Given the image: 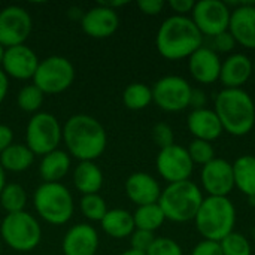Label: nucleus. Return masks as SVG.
Segmentation results:
<instances>
[{
    "label": "nucleus",
    "instance_id": "obj_36",
    "mask_svg": "<svg viewBox=\"0 0 255 255\" xmlns=\"http://www.w3.org/2000/svg\"><path fill=\"white\" fill-rule=\"evenodd\" d=\"M152 139L160 149L167 148L175 143L173 128L166 123H157L152 128Z\"/></svg>",
    "mask_w": 255,
    "mask_h": 255
},
{
    "label": "nucleus",
    "instance_id": "obj_20",
    "mask_svg": "<svg viewBox=\"0 0 255 255\" xmlns=\"http://www.w3.org/2000/svg\"><path fill=\"white\" fill-rule=\"evenodd\" d=\"M64 255H96L99 250V235L90 224H76L63 238Z\"/></svg>",
    "mask_w": 255,
    "mask_h": 255
},
{
    "label": "nucleus",
    "instance_id": "obj_31",
    "mask_svg": "<svg viewBox=\"0 0 255 255\" xmlns=\"http://www.w3.org/2000/svg\"><path fill=\"white\" fill-rule=\"evenodd\" d=\"M43 97L45 94L34 85V84H28L24 85L16 96V105L21 111L28 112V114H37L39 109L43 105Z\"/></svg>",
    "mask_w": 255,
    "mask_h": 255
},
{
    "label": "nucleus",
    "instance_id": "obj_38",
    "mask_svg": "<svg viewBox=\"0 0 255 255\" xmlns=\"http://www.w3.org/2000/svg\"><path fill=\"white\" fill-rule=\"evenodd\" d=\"M236 40L233 39V36L230 34V31H224V33H220L218 36L212 37V49L217 52V54H227V52H232L233 48L236 46Z\"/></svg>",
    "mask_w": 255,
    "mask_h": 255
},
{
    "label": "nucleus",
    "instance_id": "obj_2",
    "mask_svg": "<svg viewBox=\"0 0 255 255\" xmlns=\"http://www.w3.org/2000/svg\"><path fill=\"white\" fill-rule=\"evenodd\" d=\"M158 54L170 61L190 58L203 46V34L190 16L172 15L158 27L155 36Z\"/></svg>",
    "mask_w": 255,
    "mask_h": 255
},
{
    "label": "nucleus",
    "instance_id": "obj_13",
    "mask_svg": "<svg viewBox=\"0 0 255 255\" xmlns=\"http://www.w3.org/2000/svg\"><path fill=\"white\" fill-rule=\"evenodd\" d=\"M33 21L27 9L18 4L0 10V45L4 48L24 45L31 33Z\"/></svg>",
    "mask_w": 255,
    "mask_h": 255
},
{
    "label": "nucleus",
    "instance_id": "obj_22",
    "mask_svg": "<svg viewBox=\"0 0 255 255\" xmlns=\"http://www.w3.org/2000/svg\"><path fill=\"white\" fill-rule=\"evenodd\" d=\"M251 76L253 60L242 52L232 54L221 63L220 82L224 88H242Z\"/></svg>",
    "mask_w": 255,
    "mask_h": 255
},
{
    "label": "nucleus",
    "instance_id": "obj_40",
    "mask_svg": "<svg viewBox=\"0 0 255 255\" xmlns=\"http://www.w3.org/2000/svg\"><path fill=\"white\" fill-rule=\"evenodd\" d=\"M166 3L163 0H139L137 1V7L142 13L145 15H158L163 9H164Z\"/></svg>",
    "mask_w": 255,
    "mask_h": 255
},
{
    "label": "nucleus",
    "instance_id": "obj_25",
    "mask_svg": "<svg viewBox=\"0 0 255 255\" xmlns=\"http://www.w3.org/2000/svg\"><path fill=\"white\" fill-rule=\"evenodd\" d=\"M102 230L114 239L130 238L134 232L133 214L126 209H109L100 221Z\"/></svg>",
    "mask_w": 255,
    "mask_h": 255
},
{
    "label": "nucleus",
    "instance_id": "obj_37",
    "mask_svg": "<svg viewBox=\"0 0 255 255\" xmlns=\"http://www.w3.org/2000/svg\"><path fill=\"white\" fill-rule=\"evenodd\" d=\"M154 241H155L154 233L152 232H146V230H137V229H134V232L130 236L131 250L139 251V253H143V254L148 253V250L151 248V245L154 244Z\"/></svg>",
    "mask_w": 255,
    "mask_h": 255
},
{
    "label": "nucleus",
    "instance_id": "obj_17",
    "mask_svg": "<svg viewBox=\"0 0 255 255\" xmlns=\"http://www.w3.org/2000/svg\"><path fill=\"white\" fill-rule=\"evenodd\" d=\"M81 27L90 37L106 39L118 30L120 16L115 9H111L103 3H99L97 6L84 12Z\"/></svg>",
    "mask_w": 255,
    "mask_h": 255
},
{
    "label": "nucleus",
    "instance_id": "obj_16",
    "mask_svg": "<svg viewBox=\"0 0 255 255\" xmlns=\"http://www.w3.org/2000/svg\"><path fill=\"white\" fill-rule=\"evenodd\" d=\"M39 58L36 52L24 45H16L6 48L3 63H1V70L6 73L7 78H13L18 81H25V79H33L37 66H39Z\"/></svg>",
    "mask_w": 255,
    "mask_h": 255
},
{
    "label": "nucleus",
    "instance_id": "obj_41",
    "mask_svg": "<svg viewBox=\"0 0 255 255\" xmlns=\"http://www.w3.org/2000/svg\"><path fill=\"white\" fill-rule=\"evenodd\" d=\"M194 4L196 1L193 0H170L167 3V6L175 12L173 15H181V16H188V13L191 15Z\"/></svg>",
    "mask_w": 255,
    "mask_h": 255
},
{
    "label": "nucleus",
    "instance_id": "obj_48",
    "mask_svg": "<svg viewBox=\"0 0 255 255\" xmlns=\"http://www.w3.org/2000/svg\"><path fill=\"white\" fill-rule=\"evenodd\" d=\"M253 76H254L255 79V58L253 60Z\"/></svg>",
    "mask_w": 255,
    "mask_h": 255
},
{
    "label": "nucleus",
    "instance_id": "obj_34",
    "mask_svg": "<svg viewBox=\"0 0 255 255\" xmlns=\"http://www.w3.org/2000/svg\"><path fill=\"white\" fill-rule=\"evenodd\" d=\"M188 154H190V158L194 164H199V166H205L208 163H211L214 158H215V149L212 146L211 142H206V140H199V139H193L187 148Z\"/></svg>",
    "mask_w": 255,
    "mask_h": 255
},
{
    "label": "nucleus",
    "instance_id": "obj_47",
    "mask_svg": "<svg viewBox=\"0 0 255 255\" xmlns=\"http://www.w3.org/2000/svg\"><path fill=\"white\" fill-rule=\"evenodd\" d=\"M4 51L6 48L3 45H0V69H1V63H3V57H4Z\"/></svg>",
    "mask_w": 255,
    "mask_h": 255
},
{
    "label": "nucleus",
    "instance_id": "obj_23",
    "mask_svg": "<svg viewBox=\"0 0 255 255\" xmlns=\"http://www.w3.org/2000/svg\"><path fill=\"white\" fill-rule=\"evenodd\" d=\"M73 185L82 194H99L103 187V172L94 161H79L73 170Z\"/></svg>",
    "mask_w": 255,
    "mask_h": 255
},
{
    "label": "nucleus",
    "instance_id": "obj_30",
    "mask_svg": "<svg viewBox=\"0 0 255 255\" xmlns=\"http://www.w3.org/2000/svg\"><path fill=\"white\" fill-rule=\"evenodd\" d=\"M0 205L7 214L22 212L27 205L25 190L19 184H6L0 193Z\"/></svg>",
    "mask_w": 255,
    "mask_h": 255
},
{
    "label": "nucleus",
    "instance_id": "obj_42",
    "mask_svg": "<svg viewBox=\"0 0 255 255\" xmlns=\"http://www.w3.org/2000/svg\"><path fill=\"white\" fill-rule=\"evenodd\" d=\"M13 143V131L9 126L0 124V154Z\"/></svg>",
    "mask_w": 255,
    "mask_h": 255
},
{
    "label": "nucleus",
    "instance_id": "obj_39",
    "mask_svg": "<svg viewBox=\"0 0 255 255\" xmlns=\"http://www.w3.org/2000/svg\"><path fill=\"white\" fill-rule=\"evenodd\" d=\"M191 255H223V251H221V245L220 242H214V241H202L199 242L193 251H191Z\"/></svg>",
    "mask_w": 255,
    "mask_h": 255
},
{
    "label": "nucleus",
    "instance_id": "obj_28",
    "mask_svg": "<svg viewBox=\"0 0 255 255\" xmlns=\"http://www.w3.org/2000/svg\"><path fill=\"white\" fill-rule=\"evenodd\" d=\"M133 221L137 230H146L154 233L164 224L166 217L161 208L158 206V203H152V205L137 206L136 211L133 212Z\"/></svg>",
    "mask_w": 255,
    "mask_h": 255
},
{
    "label": "nucleus",
    "instance_id": "obj_8",
    "mask_svg": "<svg viewBox=\"0 0 255 255\" xmlns=\"http://www.w3.org/2000/svg\"><path fill=\"white\" fill-rule=\"evenodd\" d=\"M63 140V127L49 112L34 114L25 128V145L34 155H46L58 149Z\"/></svg>",
    "mask_w": 255,
    "mask_h": 255
},
{
    "label": "nucleus",
    "instance_id": "obj_43",
    "mask_svg": "<svg viewBox=\"0 0 255 255\" xmlns=\"http://www.w3.org/2000/svg\"><path fill=\"white\" fill-rule=\"evenodd\" d=\"M206 93L200 88H193L191 99H190V108L193 109H202L206 108Z\"/></svg>",
    "mask_w": 255,
    "mask_h": 255
},
{
    "label": "nucleus",
    "instance_id": "obj_21",
    "mask_svg": "<svg viewBox=\"0 0 255 255\" xmlns=\"http://www.w3.org/2000/svg\"><path fill=\"white\" fill-rule=\"evenodd\" d=\"M187 127L194 139L211 143L224 133L215 111L209 108L193 109L187 117Z\"/></svg>",
    "mask_w": 255,
    "mask_h": 255
},
{
    "label": "nucleus",
    "instance_id": "obj_1",
    "mask_svg": "<svg viewBox=\"0 0 255 255\" xmlns=\"http://www.w3.org/2000/svg\"><path fill=\"white\" fill-rule=\"evenodd\" d=\"M63 142L69 155L79 161H94L105 152L108 134L99 120L87 114H76L63 126Z\"/></svg>",
    "mask_w": 255,
    "mask_h": 255
},
{
    "label": "nucleus",
    "instance_id": "obj_3",
    "mask_svg": "<svg viewBox=\"0 0 255 255\" xmlns=\"http://www.w3.org/2000/svg\"><path fill=\"white\" fill-rule=\"evenodd\" d=\"M214 111L223 130L241 137L255 127V103L244 88H223L214 100Z\"/></svg>",
    "mask_w": 255,
    "mask_h": 255
},
{
    "label": "nucleus",
    "instance_id": "obj_46",
    "mask_svg": "<svg viewBox=\"0 0 255 255\" xmlns=\"http://www.w3.org/2000/svg\"><path fill=\"white\" fill-rule=\"evenodd\" d=\"M120 255H146V254H143V253H139V251H134V250H127V251H124V253H121Z\"/></svg>",
    "mask_w": 255,
    "mask_h": 255
},
{
    "label": "nucleus",
    "instance_id": "obj_26",
    "mask_svg": "<svg viewBox=\"0 0 255 255\" xmlns=\"http://www.w3.org/2000/svg\"><path fill=\"white\" fill-rule=\"evenodd\" d=\"M232 166L235 188H238L248 199L255 197V155H241Z\"/></svg>",
    "mask_w": 255,
    "mask_h": 255
},
{
    "label": "nucleus",
    "instance_id": "obj_10",
    "mask_svg": "<svg viewBox=\"0 0 255 255\" xmlns=\"http://www.w3.org/2000/svg\"><path fill=\"white\" fill-rule=\"evenodd\" d=\"M152 90V102L164 112H181L190 108L193 87L178 75H167L160 78Z\"/></svg>",
    "mask_w": 255,
    "mask_h": 255
},
{
    "label": "nucleus",
    "instance_id": "obj_19",
    "mask_svg": "<svg viewBox=\"0 0 255 255\" xmlns=\"http://www.w3.org/2000/svg\"><path fill=\"white\" fill-rule=\"evenodd\" d=\"M124 190L127 197L136 206H145L158 203L161 196V187L158 181L145 172H134L131 173L124 184Z\"/></svg>",
    "mask_w": 255,
    "mask_h": 255
},
{
    "label": "nucleus",
    "instance_id": "obj_29",
    "mask_svg": "<svg viewBox=\"0 0 255 255\" xmlns=\"http://www.w3.org/2000/svg\"><path fill=\"white\" fill-rule=\"evenodd\" d=\"M123 103L130 111H142L152 103V90L142 82H133L123 91Z\"/></svg>",
    "mask_w": 255,
    "mask_h": 255
},
{
    "label": "nucleus",
    "instance_id": "obj_44",
    "mask_svg": "<svg viewBox=\"0 0 255 255\" xmlns=\"http://www.w3.org/2000/svg\"><path fill=\"white\" fill-rule=\"evenodd\" d=\"M7 90H9V78H7L6 73L0 69V103H3V100L6 99Z\"/></svg>",
    "mask_w": 255,
    "mask_h": 255
},
{
    "label": "nucleus",
    "instance_id": "obj_49",
    "mask_svg": "<svg viewBox=\"0 0 255 255\" xmlns=\"http://www.w3.org/2000/svg\"><path fill=\"white\" fill-rule=\"evenodd\" d=\"M0 254H1V247H0Z\"/></svg>",
    "mask_w": 255,
    "mask_h": 255
},
{
    "label": "nucleus",
    "instance_id": "obj_6",
    "mask_svg": "<svg viewBox=\"0 0 255 255\" xmlns=\"http://www.w3.org/2000/svg\"><path fill=\"white\" fill-rule=\"evenodd\" d=\"M33 205L37 215L52 226L69 223L75 211L72 193L61 182L40 184L33 194Z\"/></svg>",
    "mask_w": 255,
    "mask_h": 255
},
{
    "label": "nucleus",
    "instance_id": "obj_14",
    "mask_svg": "<svg viewBox=\"0 0 255 255\" xmlns=\"http://www.w3.org/2000/svg\"><path fill=\"white\" fill-rule=\"evenodd\" d=\"M200 182L203 191L212 197H229L235 188L233 166L224 158H214L205 164L200 172Z\"/></svg>",
    "mask_w": 255,
    "mask_h": 255
},
{
    "label": "nucleus",
    "instance_id": "obj_4",
    "mask_svg": "<svg viewBox=\"0 0 255 255\" xmlns=\"http://www.w3.org/2000/svg\"><path fill=\"white\" fill-rule=\"evenodd\" d=\"M194 223L197 232L205 241L221 242L226 236L235 232L236 208L229 197L208 196L203 199Z\"/></svg>",
    "mask_w": 255,
    "mask_h": 255
},
{
    "label": "nucleus",
    "instance_id": "obj_9",
    "mask_svg": "<svg viewBox=\"0 0 255 255\" xmlns=\"http://www.w3.org/2000/svg\"><path fill=\"white\" fill-rule=\"evenodd\" d=\"M75 81V67L70 60L61 55H51L39 61L33 84L43 94H60Z\"/></svg>",
    "mask_w": 255,
    "mask_h": 255
},
{
    "label": "nucleus",
    "instance_id": "obj_32",
    "mask_svg": "<svg viewBox=\"0 0 255 255\" xmlns=\"http://www.w3.org/2000/svg\"><path fill=\"white\" fill-rule=\"evenodd\" d=\"M79 209L82 212V215L90 220V221H97L100 223L103 220V217L106 215V212L109 211L106 206L105 199L100 194H87L82 196L79 200Z\"/></svg>",
    "mask_w": 255,
    "mask_h": 255
},
{
    "label": "nucleus",
    "instance_id": "obj_18",
    "mask_svg": "<svg viewBox=\"0 0 255 255\" xmlns=\"http://www.w3.org/2000/svg\"><path fill=\"white\" fill-rule=\"evenodd\" d=\"M221 58L209 46H200L188 58V70L194 81L199 84H214L220 81Z\"/></svg>",
    "mask_w": 255,
    "mask_h": 255
},
{
    "label": "nucleus",
    "instance_id": "obj_24",
    "mask_svg": "<svg viewBox=\"0 0 255 255\" xmlns=\"http://www.w3.org/2000/svg\"><path fill=\"white\" fill-rule=\"evenodd\" d=\"M70 170V155L66 151L55 149L42 157L39 175L43 182H60Z\"/></svg>",
    "mask_w": 255,
    "mask_h": 255
},
{
    "label": "nucleus",
    "instance_id": "obj_12",
    "mask_svg": "<svg viewBox=\"0 0 255 255\" xmlns=\"http://www.w3.org/2000/svg\"><path fill=\"white\" fill-rule=\"evenodd\" d=\"M155 167L158 175L167 184H175V182L190 181L193 175L194 163L191 161L187 148L173 143L158 151L155 158Z\"/></svg>",
    "mask_w": 255,
    "mask_h": 255
},
{
    "label": "nucleus",
    "instance_id": "obj_35",
    "mask_svg": "<svg viewBox=\"0 0 255 255\" xmlns=\"http://www.w3.org/2000/svg\"><path fill=\"white\" fill-rule=\"evenodd\" d=\"M146 255H182V248L170 238H155Z\"/></svg>",
    "mask_w": 255,
    "mask_h": 255
},
{
    "label": "nucleus",
    "instance_id": "obj_45",
    "mask_svg": "<svg viewBox=\"0 0 255 255\" xmlns=\"http://www.w3.org/2000/svg\"><path fill=\"white\" fill-rule=\"evenodd\" d=\"M4 185H6V172H4V169L1 167V164H0V193H1V190L4 188Z\"/></svg>",
    "mask_w": 255,
    "mask_h": 255
},
{
    "label": "nucleus",
    "instance_id": "obj_11",
    "mask_svg": "<svg viewBox=\"0 0 255 255\" xmlns=\"http://www.w3.org/2000/svg\"><path fill=\"white\" fill-rule=\"evenodd\" d=\"M232 9L223 0H200L196 1L191 19L203 36L215 37L229 30Z\"/></svg>",
    "mask_w": 255,
    "mask_h": 255
},
{
    "label": "nucleus",
    "instance_id": "obj_27",
    "mask_svg": "<svg viewBox=\"0 0 255 255\" xmlns=\"http://www.w3.org/2000/svg\"><path fill=\"white\" fill-rule=\"evenodd\" d=\"M34 161V154L24 143H12L0 154V164L4 172L21 173L31 167Z\"/></svg>",
    "mask_w": 255,
    "mask_h": 255
},
{
    "label": "nucleus",
    "instance_id": "obj_33",
    "mask_svg": "<svg viewBox=\"0 0 255 255\" xmlns=\"http://www.w3.org/2000/svg\"><path fill=\"white\" fill-rule=\"evenodd\" d=\"M220 245L223 255H253V247L250 241L238 232H233L226 236L220 242Z\"/></svg>",
    "mask_w": 255,
    "mask_h": 255
},
{
    "label": "nucleus",
    "instance_id": "obj_5",
    "mask_svg": "<svg viewBox=\"0 0 255 255\" xmlns=\"http://www.w3.org/2000/svg\"><path fill=\"white\" fill-rule=\"evenodd\" d=\"M203 199V193L197 184L193 181H182L167 184V187L161 190L158 206L166 220L173 223H188L194 221Z\"/></svg>",
    "mask_w": 255,
    "mask_h": 255
},
{
    "label": "nucleus",
    "instance_id": "obj_15",
    "mask_svg": "<svg viewBox=\"0 0 255 255\" xmlns=\"http://www.w3.org/2000/svg\"><path fill=\"white\" fill-rule=\"evenodd\" d=\"M232 9L229 31L238 45L255 49V3L254 1H227Z\"/></svg>",
    "mask_w": 255,
    "mask_h": 255
},
{
    "label": "nucleus",
    "instance_id": "obj_7",
    "mask_svg": "<svg viewBox=\"0 0 255 255\" xmlns=\"http://www.w3.org/2000/svg\"><path fill=\"white\" fill-rule=\"evenodd\" d=\"M0 235L4 244L18 253L33 251L42 239V229L37 220L22 211L16 214H7L0 226Z\"/></svg>",
    "mask_w": 255,
    "mask_h": 255
}]
</instances>
